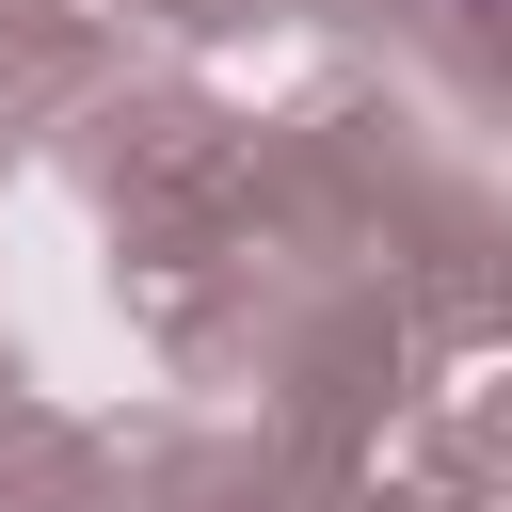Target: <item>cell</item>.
I'll list each match as a JSON object with an SVG mask.
<instances>
[{
	"label": "cell",
	"instance_id": "1",
	"mask_svg": "<svg viewBox=\"0 0 512 512\" xmlns=\"http://www.w3.org/2000/svg\"><path fill=\"white\" fill-rule=\"evenodd\" d=\"M448 16H496V0H448Z\"/></svg>",
	"mask_w": 512,
	"mask_h": 512
}]
</instances>
